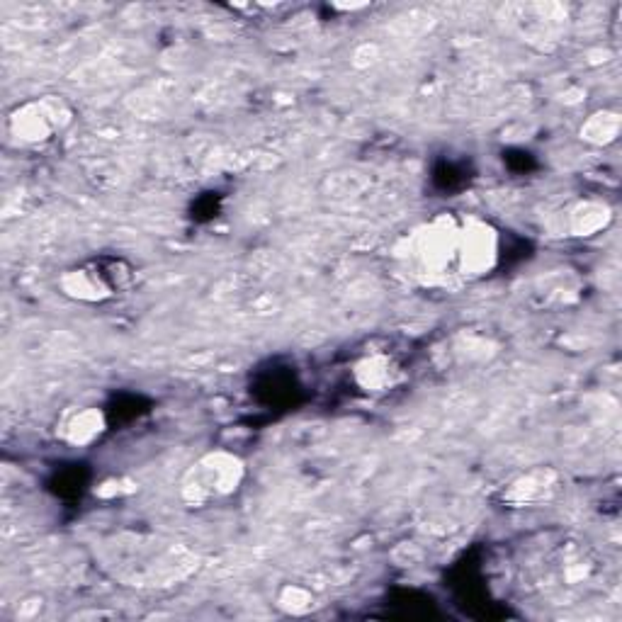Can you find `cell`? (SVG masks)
Returning <instances> with one entry per match:
<instances>
[{
  "label": "cell",
  "instance_id": "obj_1",
  "mask_svg": "<svg viewBox=\"0 0 622 622\" xmlns=\"http://www.w3.org/2000/svg\"><path fill=\"white\" fill-rule=\"evenodd\" d=\"M243 477H246V465H243L241 457L226 450H217L200 457L188 469L180 491H183V499L192 506H205L209 501H219L236 494Z\"/></svg>",
  "mask_w": 622,
  "mask_h": 622
},
{
  "label": "cell",
  "instance_id": "obj_9",
  "mask_svg": "<svg viewBox=\"0 0 622 622\" xmlns=\"http://www.w3.org/2000/svg\"><path fill=\"white\" fill-rule=\"evenodd\" d=\"M620 132V117L615 112H598L581 127V137L591 141V144H608L618 137Z\"/></svg>",
  "mask_w": 622,
  "mask_h": 622
},
{
  "label": "cell",
  "instance_id": "obj_10",
  "mask_svg": "<svg viewBox=\"0 0 622 622\" xmlns=\"http://www.w3.org/2000/svg\"><path fill=\"white\" fill-rule=\"evenodd\" d=\"M280 605L285 610H290V613H304V610L311 608V598L307 591H302V588H287Z\"/></svg>",
  "mask_w": 622,
  "mask_h": 622
},
{
  "label": "cell",
  "instance_id": "obj_4",
  "mask_svg": "<svg viewBox=\"0 0 622 622\" xmlns=\"http://www.w3.org/2000/svg\"><path fill=\"white\" fill-rule=\"evenodd\" d=\"M501 260V234L484 219H465L460 222V243H457L455 273L467 280H479L494 273Z\"/></svg>",
  "mask_w": 622,
  "mask_h": 622
},
{
  "label": "cell",
  "instance_id": "obj_7",
  "mask_svg": "<svg viewBox=\"0 0 622 622\" xmlns=\"http://www.w3.org/2000/svg\"><path fill=\"white\" fill-rule=\"evenodd\" d=\"M61 287L69 297L81 299V302H100V299L110 297V287H107L105 277L98 270H71L61 280Z\"/></svg>",
  "mask_w": 622,
  "mask_h": 622
},
{
  "label": "cell",
  "instance_id": "obj_8",
  "mask_svg": "<svg viewBox=\"0 0 622 622\" xmlns=\"http://www.w3.org/2000/svg\"><path fill=\"white\" fill-rule=\"evenodd\" d=\"M610 224V209L603 202H581L569 212V231L574 236H593Z\"/></svg>",
  "mask_w": 622,
  "mask_h": 622
},
{
  "label": "cell",
  "instance_id": "obj_5",
  "mask_svg": "<svg viewBox=\"0 0 622 622\" xmlns=\"http://www.w3.org/2000/svg\"><path fill=\"white\" fill-rule=\"evenodd\" d=\"M355 382L365 392H387L397 382V370L387 355H367L355 365Z\"/></svg>",
  "mask_w": 622,
  "mask_h": 622
},
{
  "label": "cell",
  "instance_id": "obj_3",
  "mask_svg": "<svg viewBox=\"0 0 622 622\" xmlns=\"http://www.w3.org/2000/svg\"><path fill=\"white\" fill-rule=\"evenodd\" d=\"M71 122V110L59 95L27 100L8 117V132L18 144L42 146L52 141Z\"/></svg>",
  "mask_w": 622,
  "mask_h": 622
},
{
  "label": "cell",
  "instance_id": "obj_2",
  "mask_svg": "<svg viewBox=\"0 0 622 622\" xmlns=\"http://www.w3.org/2000/svg\"><path fill=\"white\" fill-rule=\"evenodd\" d=\"M460 222L452 214H438L421 224L409 239V260L423 277H443L455 270Z\"/></svg>",
  "mask_w": 622,
  "mask_h": 622
},
{
  "label": "cell",
  "instance_id": "obj_6",
  "mask_svg": "<svg viewBox=\"0 0 622 622\" xmlns=\"http://www.w3.org/2000/svg\"><path fill=\"white\" fill-rule=\"evenodd\" d=\"M105 414L100 409H78L66 418L64 435L71 445H90L105 433Z\"/></svg>",
  "mask_w": 622,
  "mask_h": 622
}]
</instances>
